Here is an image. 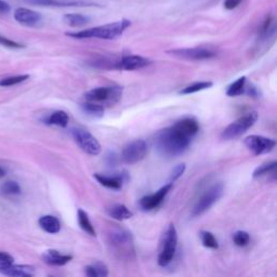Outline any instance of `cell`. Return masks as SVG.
I'll return each mask as SVG.
<instances>
[{
	"label": "cell",
	"instance_id": "27",
	"mask_svg": "<svg viewBox=\"0 0 277 277\" xmlns=\"http://www.w3.org/2000/svg\"><path fill=\"white\" fill-rule=\"evenodd\" d=\"M213 83L211 82H197L194 83L193 85H189V87L184 88L183 90H181V94H192V93H196L199 91H203V90L209 89L213 87Z\"/></svg>",
	"mask_w": 277,
	"mask_h": 277
},
{
	"label": "cell",
	"instance_id": "38",
	"mask_svg": "<svg viewBox=\"0 0 277 277\" xmlns=\"http://www.w3.org/2000/svg\"><path fill=\"white\" fill-rule=\"evenodd\" d=\"M11 8H10V4L7 3L6 1H2V0H0V12H4L7 13L9 12Z\"/></svg>",
	"mask_w": 277,
	"mask_h": 277
},
{
	"label": "cell",
	"instance_id": "6",
	"mask_svg": "<svg viewBox=\"0 0 277 277\" xmlns=\"http://www.w3.org/2000/svg\"><path fill=\"white\" fill-rule=\"evenodd\" d=\"M258 120V113L256 112H250L244 116H241L234 123L230 124L226 127L222 133H221V138L223 140H233L236 138H239L241 134L247 132Z\"/></svg>",
	"mask_w": 277,
	"mask_h": 277
},
{
	"label": "cell",
	"instance_id": "5",
	"mask_svg": "<svg viewBox=\"0 0 277 277\" xmlns=\"http://www.w3.org/2000/svg\"><path fill=\"white\" fill-rule=\"evenodd\" d=\"M152 63L149 59L142 57V55H135V54H130V55H125L118 60L115 61H109V60H105L102 61L101 60L100 63H97L102 68H107V69H117V70H137L149 66Z\"/></svg>",
	"mask_w": 277,
	"mask_h": 277
},
{
	"label": "cell",
	"instance_id": "26",
	"mask_svg": "<svg viewBox=\"0 0 277 277\" xmlns=\"http://www.w3.org/2000/svg\"><path fill=\"white\" fill-rule=\"evenodd\" d=\"M276 166H277V163L275 162V160H274V162H270V163L261 165L260 167H258L254 171L253 177L255 179H258V178L264 177V175H268V174H271V173L275 174Z\"/></svg>",
	"mask_w": 277,
	"mask_h": 277
},
{
	"label": "cell",
	"instance_id": "13",
	"mask_svg": "<svg viewBox=\"0 0 277 277\" xmlns=\"http://www.w3.org/2000/svg\"><path fill=\"white\" fill-rule=\"evenodd\" d=\"M171 189H172V183H169L164 185L163 188H160L157 192L144 196V197L141 198L139 201L140 207L145 211H149L159 207L166 196H167V194L171 191Z\"/></svg>",
	"mask_w": 277,
	"mask_h": 277
},
{
	"label": "cell",
	"instance_id": "31",
	"mask_svg": "<svg viewBox=\"0 0 277 277\" xmlns=\"http://www.w3.org/2000/svg\"><path fill=\"white\" fill-rule=\"evenodd\" d=\"M233 241L236 246L245 247L249 244L250 235L245 231H237L233 234Z\"/></svg>",
	"mask_w": 277,
	"mask_h": 277
},
{
	"label": "cell",
	"instance_id": "29",
	"mask_svg": "<svg viewBox=\"0 0 277 277\" xmlns=\"http://www.w3.org/2000/svg\"><path fill=\"white\" fill-rule=\"evenodd\" d=\"M0 191L4 195H19L21 194V186L16 181H7L1 185Z\"/></svg>",
	"mask_w": 277,
	"mask_h": 277
},
{
	"label": "cell",
	"instance_id": "24",
	"mask_svg": "<svg viewBox=\"0 0 277 277\" xmlns=\"http://www.w3.org/2000/svg\"><path fill=\"white\" fill-rule=\"evenodd\" d=\"M82 108L85 114H88L90 116H92V117H98L101 118L104 116L105 113V109L104 107L101 104L98 103H93V102H85L82 104Z\"/></svg>",
	"mask_w": 277,
	"mask_h": 277
},
{
	"label": "cell",
	"instance_id": "34",
	"mask_svg": "<svg viewBox=\"0 0 277 277\" xmlns=\"http://www.w3.org/2000/svg\"><path fill=\"white\" fill-rule=\"evenodd\" d=\"M14 262V259L12 256L6 253H0V269L7 268V266L12 265Z\"/></svg>",
	"mask_w": 277,
	"mask_h": 277
},
{
	"label": "cell",
	"instance_id": "9",
	"mask_svg": "<svg viewBox=\"0 0 277 277\" xmlns=\"http://www.w3.org/2000/svg\"><path fill=\"white\" fill-rule=\"evenodd\" d=\"M167 53L171 54L172 57L184 59V60H192V61H201V60H208L214 58L218 51L213 47H194V48H180L169 50Z\"/></svg>",
	"mask_w": 277,
	"mask_h": 277
},
{
	"label": "cell",
	"instance_id": "7",
	"mask_svg": "<svg viewBox=\"0 0 277 277\" xmlns=\"http://www.w3.org/2000/svg\"><path fill=\"white\" fill-rule=\"evenodd\" d=\"M123 89L120 87H99L90 90L85 94V98L89 102L93 103H105L107 105H114L122 99Z\"/></svg>",
	"mask_w": 277,
	"mask_h": 277
},
{
	"label": "cell",
	"instance_id": "35",
	"mask_svg": "<svg viewBox=\"0 0 277 277\" xmlns=\"http://www.w3.org/2000/svg\"><path fill=\"white\" fill-rule=\"evenodd\" d=\"M93 266L97 270L99 277H108V269L107 264H104L103 262H95V263H93Z\"/></svg>",
	"mask_w": 277,
	"mask_h": 277
},
{
	"label": "cell",
	"instance_id": "16",
	"mask_svg": "<svg viewBox=\"0 0 277 277\" xmlns=\"http://www.w3.org/2000/svg\"><path fill=\"white\" fill-rule=\"evenodd\" d=\"M0 273L9 277H34L35 268L27 264H12L0 269Z\"/></svg>",
	"mask_w": 277,
	"mask_h": 277
},
{
	"label": "cell",
	"instance_id": "25",
	"mask_svg": "<svg viewBox=\"0 0 277 277\" xmlns=\"http://www.w3.org/2000/svg\"><path fill=\"white\" fill-rule=\"evenodd\" d=\"M246 82L247 78L245 76L238 78L237 80H235L234 83H232L228 90H226V94L229 97H238V95H241L245 92V87H246Z\"/></svg>",
	"mask_w": 277,
	"mask_h": 277
},
{
	"label": "cell",
	"instance_id": "39",
	"mask_svg": "<svg viewBox=\"0 0 277 277\" xmlns=\"http://www.w3.org/2000/svg\"><path fill=\"white\" fill-rule=\"evenodd\" d=\"M4 175H6V170H4V169H3V168H1V167H0V179L3 178Z\"/></svg>",
	"mask_w": 277,
	"mask_h": 277
},
{
	"label": "cell",
	"instance_id": "19",
	"mask_svg": "<svg viewBox=\"0 0 277 277\" xmlns=\"http://www.w3.org/2000/svg\"><path fill=\"white\" fill-rule=\"evenodd\" d=\"M38 224L49 234H57L61 230V223H60L59 219L53 215H43L38 220Z\"/></svg>",
	"mask_w": 277,
	"mask_h": 277
},
{
	"label": "cell",
	"instance_id": "2",
	"mask_svg": "<svg viewBox=\"0 0 277 277\" xmlns=\"http://www.w3.org/2000/svg\"><path fill=\"white\" fill-rule=\"evenodd\" d=\"M130 26L131 22L129 20L123 19L117 22L100 25V26L88 28L77 33H66V36L75 39H115L122 36L126 29Z\"/></svg>",
	"mask_w": 277,
	"mask_h": 277
},
{
	"label": "cell",
	"instance_id": "8",
	"mask_svg": "<svg viewBox=\"0 0 277 277\" xmlns=\"http://www.w3.org/2000/svg\"><path fill=\"white\" fill-rule=\"evenodd\" d=\"M224 193V186L223 184L218 183L211 186L209 190L206 191L203 196L199 198L197 204L195 205L193 209L192 215L193 216H199L204 214L206 211L209 210L223 196Z\"/></svg>",
	"mask_w": 277,
	"mask_h": 277
},
{
	"label": "cell",
	"instance_id": "3",
	"mask_svg": "<svg viewBox=\"0 0 277 277\" xmlns=\"http://www.w3.org/2000/svg\"><path fill=\"white\" fill-rule=\"evenodd\" d=\"M107 241L114 253L122 258H131L134 255L133 240L131 233L120 228H112L107 234Z\"/></svg>",
	"mask_w": 277,
	"mask_h": 277
},
{
	"label": "cell",
	"instance_id": "10",
	"mask_svg": "<svg viewBox=\"0 0 277 277\" xmlns=\"http://www.w3.org/2000/svg\"><path fill=\"white\" fill-rule=\"evenodd\" d=\"M72 134L75 142L77 143L78 147L82 149L85 153L91 156H97L101 153L100 142L89 131L82 128H75L72 131Z\"/></svg>",
	"mask_w": 277,
	"mask_h": 277
},
{
	"label": "cell",
	"instance_id": "20",
	"mask_svg": "<svg viewBox=\"0 0 277 277\" xmlns=\"http://www.w3.org/2000/svg\"><path fill=\"white\" fill-rule=\"evenodd\" d=\"M107 213L109 216H112L113 219L117 220V221L128 220L130 218H132V215H133V213H131V211L123 204L113 205L112 207L108 208Z\"/></svg>",
	"mask_w": 277,
	"mask_h": 277
},
{
	"label": "cell",
	"instance_id": "32",
	"mask_svg": "<svg viewBox=\"0 0 277 277\" xmlns=\"http://www.w3.org/2000/svg\"><path fill=\"white\" fill-rule=\"evenodd\" d=\"M185 169H186L185 164H179L178 166H175L170 173V177H169L170 183L174 182V181H177L180 177H182V174L185 172Z\"/></svg>",
	"mask_w": 277,
	"mask_h": 277
},
{
	"label": "cell",
	"instance_id": "11",
	"mask_svg": "<svg viewBox=\"0 0 277 277\" xmlns=\"http://www.w3.org/2000/svg\"><path fill=\"white\" fill-rule=\"evenodd\" d=\"M148 153V145L144 140H134L125 145L122 159L125 164L134 165L141 162Z\"/></svg>",
	"mask_w": 277,
	"mask_h": 277
},
{
	"label": "cell",
	"instance_id": "17",
	"mask_svg": "<svg viewBox=\"0 0 277 277\" xmlns=\"http://www.w3.org/2000/svg\"><path fill=\"white\" fill-rule=\"evenodd\" d=\"M42 259L44 263H47L48 265L63 266L72 261L73 256L62 255L61 253H59L58 250L49 249L42 256Z\"/></svg>",
	"mask_w": 277,
	"mask_h": 277
},
{
	"label": "cell",
	"instance_id": "23",
	"mask_svg": "<svg viewBox=\"0 0 277 277\" xmlns=\"http://www.w3.org/2000/svg\"><path fill=\"white\" fill-rule=\"evenodd\" d=\"M63 21L70 27H82L85 26V24H88L89 19L83 16V14L68 13L63 17Z\"/></svg>",
	"mask_w": 277,
	"mask_h": 277
},
{
	"label": "cell",
	"instance_id": "28",
	"mask_svg": "<svg viewBox=\"0 0 277 277\" xmlns=\"http://www.w3.org/2000/svg\"><path fill=\"white\" fill-rule=\"evenodd\" d=\"M200 238H201V243L206 247V248L209 249H218L219 248V244L218 240L214 237V235L210 232L207 231H203L200 232Z\"/></svg>",
	"mask_w": 277,
	"mask_h": 277
},
{
	"label": "cell",
	"instance_id": "30",
	"mask_svg": "<svg viewBox=\"0 0 277 277\" xmlns=\"http://www.w3.org/2000/svg\"><path fill=\"white\" fill-rule=\"evenodd\" d=\"M29 78L28 75H17V76H10L7 78H3L0 80V85L1 87H11V85H16L19 84H22Z\"/></svg>",
	"mask_w": 277,
	"mask_h": 277
},
{
	"label": "cell",
	"instance_id": "36",
	"mask_svg": "<svg viewBox=\"0 0 277 277\" xmlns=\"http://www.w3.org/2000/svg\"><path fill=\"white\" fill-rule=\"evenodd\" d=\"M241 1H243V0H225L224 8L226 10H234L235 8H237L239 6Z\"/></svg>",
	"mask_w": 277,
	"mask_h": 277
},
{
	"label": "cell",
	"instance_id": "4",
	"mask_svg": "<svg viewBox=\"0 0 277 277\" xmlns=\"http://www.w3.org/2000/svg\"><path fill=\"white\" fill-rule=\"evenodd\" d=\"M178 247V232L173 223H170L160 240V248L157 262L160 266H167L173 260Z\"/></svg>",
	"mask_w": 277,
	"mask_h": 277
},
{
	"label": "cell",
	"instance_id": "33",
	"mask_svg": "<svg viewBox=\"0 0 277 277\" xmlns=\"http://www.w3.org/2000/svg\"><path fill=\"white\" fill-rule=\"evenodd\" d=\"M0 46H3L9 49H22L24 48V44L19 43L17 42H14L12 39H9L7 37H3L0 35Z\"/></svg>",
	"mask_w": 277,
	"mask_h": 277
},
{
	"label": "cell",
	"instance_id": "14",
	"mask_svg": "<svg viewBox=\"0 0 277 277\" xmlns=\"http://www.w3.org/2000/svg\"><path fill=\"white\" fill-rule=\"evenodd\" d=\"M27 2L43 7H94L98 6L94 2L85 0H26Z\"/></svg>",
	"mask_w": 277,
	"mask_h": 277
},
{
	"label": "cell",
	"instance_id": "37",
	"mask_svg": "<svg viewBox=\"0 0 277 277\" xmlns=\"http://www.w3.org/2000/svg\"><path fill=\"white\" fill-rule=\"evenodd\" d=\"M85 277H99L98 272H97V270H95L93 264L85 266Z\"/></svg>",
	"mask_w": 277,
	"mask_h": 277
},
{
	"label": "cell",
	"instance_id": "22",
	"mask_svg": "<svg viewBox=\"0 0 277 277\" xmlns=\"http://www.w3.org/2000/svg\"><path fill=\"white\" fill-rule=\"evenodd\" d=\"M69 117L68 115L64 112V110H57L53 114H51L46 120V124L57 126V127L65 128L68 125Z\"/></svg>",
	"mask_w": 277,
	"mask_h": 277
},
{
	"label": "cell",
	"instance_id": "21",
	"mask_svg": "<svg viewBox=\"0 0 277 277\" xmlns=\"http://www.w3.org/2000/svg\"><path fill=\"white\" fill-rule=\"evenodd\" d=\"M77 219H78L79 226L82 228V230L84 232H85V233L89 234L90 236H93V237H94V236H97V234H95V230H94L93 225L91 223V221H90V219H89V215L85 210L78 209Z\"/></svg>",
	"mask_w": 277,
	"mask_h": 277
},
{
	"label": "cell",
	"instance_id": "12",
	"mask_svg": "<svg viewBox=\"0 0 277 277\" xmlns=\"http://www.w3.org/2000/svg\"><path fill=\"white\" fill-rule=\"evenodd\" d=\"M244 144L254 155L259 156L272 152L276 147V141L261 135H248L245 138Z\"/></svg>",
	"mask_w": 277,
	"mask_h": 277
},
{
	"label": "cell",
	"instance_id": "18",
	"mask_svg": "<svg viewBox=\"0 0 277 277\" xmlns=\"http://www.w3.org/2000/svg\"><path fill=\"white\" fill-rule=\"evenodd\" d=\"M93 177L101 185H103L104 188H107L110 190H117V191L123 188V182H124L123 174L105 175V174L95 173Z\"/></svg>",
	"mask_w": 277,
	"mask_h": 277
},
{
	"label": "cell",
	"instance_id": "15",
	"mask_svg": "<svg viewBox=\"0 0 277 277\" xmlns=\"http://www.w3.org/2000/svg\"><path fill=\"white\" fill-rule=\"evenodd\" d=\"M16 21L27 26H34L42 21V14L27 8H19L14 11Z\"/></svg>",
	"mask_w": 277,
	"mask_h": 277
},
{
	"label": "cell",
	"instance_id": "1",
	"mask_svg": "<svg viewBox=\"0 0 277 277\" xmlns=\"http://www.w3.org/2000/svg\"><path fill=\"white\" fill-rule=\"evenodd\" d=\"M199 124L193 117L178 120L171 127L160 130L155 137V147L164 157H177L189 149L191 141L197 134Z\"/></svg>",
	"mask_w": 277,
	"mask_h": 277
}]
</instances>
